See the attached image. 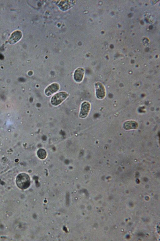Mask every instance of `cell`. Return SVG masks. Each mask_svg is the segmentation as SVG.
I'll return each instance as SVG.
<instances>
[{
    "mask_svg": "<svg viewBox=\"0 0 160 241\" xmlns=\"http://www.w3.org/2000/svg\"><path fill=\"white\" fill-rule=\"evenodd\" d=\"M68 95V93L64 91L57 93L51 97V103L53 106H58L65 100Z\"/></svg>",
    "mask_w": 160,
    "mask_h": 241,
    "instance_id": "cell-1",
    "label": "cell"
},
{
    "mask_svg": "<svg viewBox=\"0 0 160 241\" xmlns=\"http://www.w3.org/2000/svg\"><path fill=\"white\" fill-rule=\"evenodd\" d=\"M95 93L96 97L99 100L105 98L106 94L105 87L101 82H96L94 84Z\"/></svg>",
    "mask_w": 160,
    "mask_h": 241,
    "instance_id": "cell-3",
    "label": "cell"
},
{
    "mask_svg": "<svg viewBox=\"0 0 160 241\" xmlns=\"http://www.w3.org/2000/svg\"><path fill=\"white\" fill-rule=\"evenodd\" d=\"M37 155L38 157L40 159H44L47 156L46 152L43 149H40L37 152Z\"/></svg>",
    "mask_w": 160,
    "mask_h": 241,
    "instance_id": "cell-9",
    "label": "cell"
},
{
    "mask_svg": "<svg viewBox=\"0 0 160 241\" xmlns=\"http://www.w3.org/2000/svg\"><path fill=\"white\" fill-rule=\"evenodd\" d=\"M85 74V70L82 67L77 69L74 73L73 78L74 80L78 83L81 82L83 80Z\"/></svg>",
    "mask_w": 160,
    "mask_h": 241,
    "instance_id": "cell-6",
    "label": "cell"
},
{
    "mask_svg": "<svg viewBox=\"0 0 160 241\" xmlns=\"http://www.w3.org/2000/svg\"><path fill=\"white\" fill-rule=\"evenodd\" d=\"M22 34L19 31H16L13 33L8 40V42L11 44H14L18 42L21 38Z\"/></svg>",
    "mask_w": 160,
    "mask_h": 241,
    "instance_id": "cell-7",
    "label": "cell"
},
{
    "mask_svg": "<svg viewBox=\"0 0 160 241\" xmlns=\"http://www.w3.org/2000/svg\"><path fill=\"white\" fill-rule=\"evenodd\" d=\"M16 182L18 187L21 189H25L28 187L30 184V179L28 175L22 173L17 177Z\"/></svg>",
    "mask_w": 160,
    "mask_h": 241,
    "instance_id": "cell-2",
    "label": "cell"
},
{
    "mask_svg": "<svg viewBox=\"0 0 160 241\" xmlns=\"http://www.w3.org/2000/svg\"><path fill=\"white\" fill-rule=\"evenodd\" d=\"M124 128L127 130L137 129L138 126V124L136 121L130 120L126 121L123 124Z\"/></svg>",
    "mask_w": 160,
    "mask_h": 241,
    "instance_id": "cell-8",
    "label": "cell"
},
{
    "mask_svg": "<svg viewBox=\"0 0 160 241\" xmlns=\"http://www.w3.org/2000/svg\"><path fill=\"white\" fill-rule=\"evenodd\" d=\"M91 108V104L88 101L83 102L80 106L79 112L80 118H84L88 115Z\"/></svg>",
    "mask_w": 160,
    "mask_h": 241,
    "instance_id": "cell-4",
    "label": "cell"
},
{
    "mask_svg": "<svg viewBox=\"0 0 160 241\" xmlns=\"http://www.w3.org/2000/svg\"><path fill=\"white\" fill-rule=\"evenodd\" d=\"M59 88V84L57 83H53L49 85L45 88L44 94L46 96H49L57 93Z\"/></svg>",
    "mask_w": 160,
    "mask_h": 241,
    "instance_id": "cell-5",
    "label": "cell"
}]
</instances>
